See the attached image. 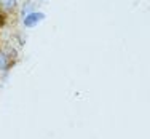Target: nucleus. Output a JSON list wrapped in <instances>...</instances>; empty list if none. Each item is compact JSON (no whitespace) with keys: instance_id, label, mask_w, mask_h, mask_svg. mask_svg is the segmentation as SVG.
<instances>
[{"instance_id":"nucleus-1","label":"nucleus","mask_w":150,"mask_h":139,"mask_svg":"<svg viewBox=\"0 0 150 139\" xmlns=\"http://www.w3.org/2000/svg\"><path fill=\"white\" fill-rule=\"evenodd\" d=\"M45 18H46V15H45L43 11L35 10V11H32L27 16L23 18V24H24V27H26V29H34V27H37L38 24L45 19Z\"/></svg>"},{"instance_id":"nucleus-2","label":"nucleus","mask_w":150,"mask_h":139,"mask_svg":"<svg viewBox=\"0 0 150 139\" xmlns=\"http://www.w3.org/2000/svg\"><path fill=\"white\" fill-rule=\"evenodd\" d=\"M15 64V59L10 56L6 50H0V72H8Z\"/></svg>"},{"instance_id":"nucleus-3","label":"nucleus","mask_w":150,"mask_h":139,"mask_svg":"<svg viewBox=\"0 0 150 139\" xmlns=\"http://www.w3.org/2000/svg\"><path fill=\"white\" fill-rule=\"evenodd\" d=\"M32 11H35V3L32 2V0H26V2L21 5V8H19L21 18L27 16V15H29V13H32Z\"/></svg>"},{"instance_id":"nucleus-4","label":"nucleus","mask_w":150,"mask_h":139,"mask_svg":"<svg viewBox=\"0 0 150 139\" xmlns=\"http://www.w3.org/2000/svg\"><path fill=\"white\" fill-rule=\"evenodd\" d=\"M2 10H5L6 13H11L18 8V0H0Z\"/></svg>"}]
</instances>
